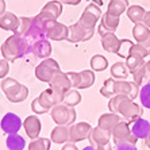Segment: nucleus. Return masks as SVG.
<instances>
[{
	"mask_svg": "<svg viewBox=\"0 0 150 150\" xmlns=\"http://www.w3.org/2000/svg\"><path fill=\"white\" fill-rule=\"evenodd\" d=\"M92 1H93V3H95V4H98L99 7H100L101 4H103V0H92Z\"/></svg>",
	"mask_w": 150,
	"mask_h": 150,
	"instance_id": "obj_53",
	"label": "nucleus"
},
{
	"mask_svg": "<svg viewBox=\"0 0 150 150\" xmlns=\"http://www.w3.org/2000/svg\"><path fill=\"white\" fill-rule=\"evenodd\" d=\"M139 85L135 83H130L127 80H115V79H107L100 89V93L104 98H114L116 95H126L131 100L138 98Z\"/></svg>",
	"mask_w": 150,
	"mask_h": 150,
	"instance_id": "obj_3",
	"label": "nucleus"
},
{
	"mask_svg": "<svg viewBox=\"0 0 150 150\" xmlns=\"http://www.w3.org/2000/svg\"><path fill=\"white\" fill-rule=\"evenodd\" d=\"M119 22H120L119 16H114V15L105 12V14L101 16V23L100 25H103L107 30H110L111 33H115L116 28H118V26H119Z\"/></svg>",
	"mask_w": 150,
	"mask_h": 150,
	"instance_id": "obj_30",
	"label": "nucleus"
},
{
	"mask_svg": "<svg viewBox=\"0 0 150 150\" xmlns=\"http://www.w3.org/2000/svg\"><path fill=\"white\" fill-rule=\"evenodd\" d=\"M101 16H103V15H101L100 7H99L98 4L91 3L85 7L84 12L81 14L80 19H79V23H80L81 26H84L85 28H95L98 21Z\"/></svg>",
	"mask_w": 150,
	"mask_h": 150,
	"instance_id": "obj_10",
	"label": "nucleus"
},
{
	"mask_svg": "<svg viewBox=\"0 0 150 150\" xmlns=\"http://www.w3.org/2000/svg\"><path fill=\"white\" fill-rule=\"evenodd\" d=\"M96 150H112V147L110 146V143H107V145H101V146H96Z\"/></svg>",
	"mask_w": 150,
	"mask_h": 150,
	"instance_id": "obj_48",
	"label": "nucleus"
},
{
	"mask_svg": "<svg viewBox=\"0 0 150 150\" xmlns=\"http://www.w3.org/2000/svg\"><path fill=\"white\" fill-rule=\"evenodd\" d=\"M131 133L134 137H137L138 139H145L150 131V123L142 118H137L131 122H129Z\"/></svg>",
	"mask_w": 150,
	"mask_h": 150,
	"instance_id": "obj_19",
	"label": "nucleus"
},
{
	"mask_svg": "<svg viewBox=\"0 0 150 150\" xmlns=\"http://www.w3.org/2000/svg\"><path fill=\"white\" fill-rule=\"evenodd\" d=\"M30 25H31V18L22 16L21 18V26H19V30H18V33H15V34L23 35L26 31H27V28L30 27Z\"/></svg>",
	"mask_w": 150,
	"mask_h": 150,
	"instance_id": "obj_40",
	"label": "nucleus"
},
{
	"mask_svg": "<svg viewBox=\"0 0 150 150\" xmlns=\"http://www.w3.org/2000/svg\"><path fill=\"white\" fill-rule=\"evenodd\" d=\"M50 142L52 139L47 138H37L33 139L28 145V150H49L50 149Z\"/></svg>",
	"mask_w": 150,
	"mask_h": 150,
	"instance_id": "obj_36",
	"label": "nucleus"
},
{
	"mask_svg": "<svg viewBox=\"0 0 150 150\" xmlns=\"http://www.w3.org/2000/svg\"><path fill=\"white\" fill-rule=\"evenodd\" d=\"M0 50H1V56L6 61L14 62L18 58H22L31 52V45L28 43L23 35L12 34L4 41Z\"/></svg>",
	"mask_w": 150,
	"mask_h": 150,
	"instance_id": "obj_2",
	"label": "nucleus"
},
{
	"mask_svg": "<svg viewBox=\"0 0 150 150\" xmlns=\"http://www.w3.org/2000/svg\"><path fill=\"white\" fill-rule=\"evenodd\" d=\"M8 72H10L8 61H6V59H0V79H6V77L8 76Z\"/></svg>",
	"mask_w": 150,
	"mask_h": 150,
	"instance_id": "obj_42",
	"label": "nucleus"
},
{
	"mask_svg": "<svg viewBox=\"0 0 150 150\" xmlns=\"http://www.w3.org/2000/svg\"><path fill=\"white\" fill-rule=\"evenodd\" d=\"M133 77H134V83L138 84V85H142L143 81L146 83V81H149V79H147V73H146V68H145V65H143L142 68H141L139 70H137L135 73H133Z\"/></svg>",
	"mask_w": 150,
	"mask_h": 150,
	"instance_id": "obj_38",
	"label": "nucleus"
},
{
	"mask_svg": "<svg viewBox=\"0 0 150 150\" xmlns=\"http://www.w3.org/2000/svg\"><path fill=\"white\" fill-rule=\"evenodd\" d=\"M50 22H52V19H49L46 15L39 12L37 16L31 18V25L27 28V31L23 34V37L27 39V42L31 46L37 41L47 39V27H49Z\"/></svg>",
	"mask_w": 150,
	"mask_h": 150,
	"instance_id": "obj_4",
	"label": "nucleus"
},
{
	"mask_svg": "<svg viewBox=\"0 0 150 150\" xmlns=\"http://www.w3.org/2000/svg\"><path fill=\"white\" fill-rule=\"evenodd\" d=\"M126 12H127V18L133 22L134 25H137V23H142L143 16H145V14H146L145 8L141 7V6H130Z\"/></svg>",
	"mask_w": 150,
	"mask_h": 150,
	"instance_id": "obj_26",
	"label": "nucleus"
},
{
	"mask_svg": "<svg viewBox=\"0 0 150 150\" xmlns=\"http://www.w3.org/2000/svg\"><path fill=\"white\" fill-rule=\"evenodd\" d=\"M98 33L101 35V37H103V35H105V34H110L111 31H110V30H107V28H105L103 25H99V27H98Z\"/></svg>",
	"mask_w": 150,
	"mask_h": 150,
	"instance_id": "obj_46",
	"label": "nucleus"
},
{
	"mask_svg": "<svg viewBox=\"0 0 150 150\" xmlns=\"http://www.w3.org/2000/svg\"><path fill=\"white\" fill-rule=\"evenodd\" d=\"M68 77H69V81H70V85L73 89H77L79 85L81 83V76L80 73H77V72H68Z\"/></svg>",
	"mask_w": 150,
	"mask_h": 150,
	"instance_id": "obj_39",
	"label": "nucleus"
},
{
	"mask_svg": "<svg viewBox=\"0 0 150 150\" xmlns=\"http://www.w3.org/2000/svg\"><path fill=\"white\" fill-rule=\"evenodd\" d=\"M80 76H81V83L77 89L91 88L95 84V81H96V76H95L93 70H83V72H80Z\"/></svg>",
	"mask_w": 150,
	"mask_h": 150,
	"instance_id": "obj_31",
	"label": "nucleus"
},
{
	"mask_svg": "<svg viewBox=\"0 0 150 150\" xmlns=\"http://www.w3.org/2000/svg\"><path fill=\"white\" fill-rule=\"evenodd\" d=\"M141 45H142V46H145V47H146V49H147V52L150 53V37H149V38H147L145 42H142Z\"/></svg>",
	"mask_w": 150,
	"mask_h": 150,
	"instance_id": "obj_50",
	"label": "nucleus"
},
{
	"mask_svg": "<svg viewBox=\"0 0 150 150\" xmlns=\"http://www.w3.org/2000/svg\"><path fill=\"white\" fill-rule=\"evenodd\" d=\"M145 68H146V73H147V79H149L150 81V59L147 61L146 64H145Z\"/></svg>",
	"mask_w": 150,
	"mask_h": 150,
	"instance_id": "obj_51",
	"label": "nucleus"
},
{
	"mask_svg": "<svg viewBox=\"0 0 150 150\" xmlns=\"http://www.w3.org/2000/svg\"><path fill=\"white\" fill-rule=\"evenodd\" d=\"M0 87H1V91L6 95V98L11 103H22L28 96V88L23 84L18 83L15 79H11V77L3 79Z\"/></svg>",
	"mask_w": 150,
	"mask_h": 150,
	"instance_id": "obj_6",
	"label": "nucleus"
},
{
	"mask_svg": "<svg viewBox=\"0 0 150 150\" xmlns=\"http://www.w3.org/2000/svg\"><path fill=\"white\" fill-rule=\"evenodd\" d=\"M62 150H79V149H77V146L73 142H67L62 146Z\"/></svg>",
	"mask_w": 150,
	"mask_h": 150,
	"instance_id": "obj_44",
	"label": "nucleus"
},
{
	"mask_svg": "<svg viewBox=\"0 0 150 150\" xmlns=\"http://www.w3.org/2000/svg\"><path fill=\"white\" fill-rule=\"evenodd\" d=\"M95 28H85L81 26L79 22L74 25L69 26V34H68V41L72 43H77V42H85L93 37Z\"/></svg>",
	"mask_w": 150,
	"mask_h": 150,
	"instance_id": "obj_11",
	"label": "nucleus"
},
{
	"mask_svg": "<svg viewBox=\"0 0 150 150\" xmlns=\"http://www.w3.org/2000/svg\"><path fill=\"white\" fill-rule=\"evenodd\" d=\"M80 101H81V95L79 93V91L73 89V88L69 89L67 93L64 95V98H62V103L64 104H67V105H69V107H76Z\"/></svg>",
	"mask_w": 150,
	"mask_h": 150,
	"instance_id": "obj_34",
	"label": "nucleus"
},
{
	"mask_svg": "<svg viewBox=\"0 0 150 150\" xmlns=\"http://www.w3.org/2000/svg\"><path fill=\"white\" fill-rule=\"evenodd\" d=\"M145 145L150 149V131H149V134H147V137L145 138Z\"/></svg>",
	"mask_w": 150,
	"mask_h": 150,
	"instance_id": "obj_52",
	"label": "nucleus"
},
{
	"mask_svg": "<svg viewBox=\"0 0 150 150\" xmlns=\"http://www.w3.org/2000/svg\"><path fill=\"white\" fill-rule=\"evenodd\" d=\"M108 108L111 112L120 115L127 122L141 118L143 114V110L126 95H116V96L111 98L108 101Z\"/></svg>",
	"mask_w": 150,
	"mask_h": 150,
	"instance_id": "obj_1",
	"label": "nucleus"
},
{
	"mask_svg": "<svg viewBox=\"0 0 150 150\" xmlns=\"http://www.w3.org/2000/svg\"><path fill=\"white\" fill-rule=\"evenodd\" d=\"M122 120V118L118 115V114H114V112H110V114H103L100 115L98 120V126L103 130H107L110 133H112V130L118 125L119 122Z\"/></svg>",
	"mask_w": 150,
	"mask_h": 150,
	"instance_id": "obj_23",
	"label": "nucleus"
},
{
	"mask_svg": "<svg viewBox=\"0 0 150 150\" xmlns=\"http://www.w3.org/2000/svg\"><path fill=\"white\" fill-rule=\"evenodd\" d=\"M38 100H39V103L47 110H52L54 105L62 103V98H61L58 93H56L52 88H47V89H45L43 92H41V95L38 96Z\"/></svg>",
	"mask_w": 150,
	"mask_h": 150,
	"instance_id": "obj_20",
	"label": "nucleus"
},
{
	"mask_svg": "<svg viewBox=\"0 0 150 150\" xmlns=\"http://www.w3.org/2000/svg\"><path fill=\"white\" fill-rule=\"evenodd\" d=\"M31 53L38 58H43V59L49 58V56L52 54V43L47 39L37 41L31 46Z\"/></svg>",
	"mask_w": 150,
	"mask_h": 150,
	"instance_id": "obj_22",
	"label": "nucleus"
},
{
	"mask_svg": "<svg viewBox=\"0 0 150 150\" xmlns=\"http://www.w3.org/2000/svg\"><path fill=\"white\" fill-rule=\"evenodd\" d=\"M83 150H96V147H95V146H92V145H91V146H87V147H84Z\"/></svg>",
	"mask_w": 150,
	"mask_h": 150,
	"instance_id": "obj_54",
	"label": "nucleus"
},
{
	"mask_svg": "<svg viewBox=\"0 0 150 150\" xmlns=\"http://www.w3.org/2000/svg\"><path fill=\"white\" fill-rule=\"evenodd\" d=\"M129 7V0H110L107 12L114 15V16H120L123 12L127 11Z\"/></svg>",
	"mask_w": 150,
	"mask_h": 150,
	"instance_id": "obj_25",
	"label": "nucleus"
},
{
	"mask_svg": "<svg viewBox=\"0 0 150 150\" xmlns=\"http://www.w3.org/2000/svg\"><path fill=\"white\" fill-rule=\"evenodd\" d=\"M23 126L21 118L14 114V112H8L3 116L1 122H0V127L6 134H18V131L21 130V127Z\"/></svg>",
	"mask_w": 150,
	"mask_h": 150,
	"instance_id": "obj_14",
	"label": "nucleus"
},
{
	"mask_svg": "<svg viewBox=\"0 0 150 150\" xmlns=\"http://www.w3.org/2000/svg\"><path fill=\"white\" fill-rule=\"evenodd\" d=\"M62 3L59 0H50L45 4V7L41 10V14L46 15V16L52 19V21H57L61 14H62Z\"/></svg>",
	"mask_w": 150,
	"mask_h": 150,
	"instance_id": "obj_21",
	"label": "nucleus"
},
{
	"mask_svg": "<svg viewBox=\"0 0 150 150\" xmlns=\"http://www.w3.org/2000/svg\"><path fill=\"white\" fill-rule=\"evenodd\" d=\"M61 68H59L58 62L53 58H46L43 59L38 67L35 68V76L39 81L43 83H50L52 79L58 73Z\"/></svg>",
	"mask_w": 150,
	"mask_h": 150,
	"instance_id": "obj_8",
	"label": "nucleus"
},
{
	"mask_svg": "<svg viewBox=\"0 0 150 150\" xmlns=\"http://www.w3.org/2000/svg\"><path fill=\"white\" fill-rule=\"evenodd\" d=\"M68 34H69V27L62 23H59L57 21H52L47 27V39L52 41H64L68 39Z\"/></svg>",
	"mask_w": 150,
	"mask_h": 150,
	"instance_id": "obj_15",
	"label": "nucleus"
},
{
	"mask_svg": "<svg viewBox=\"0 0 150 150\" xmlns=\"http://www.w3.org/2000/svg\"><path fill=\"white\" fill-rule=\"evenodd\" d=\"M6 12V1L0 0V15H3Z\"/></svg>",
	"mask_w": 150,
	"mask_h": 150,
	"instance_id": "obj_49",
	"label": "nucleus"
},
{
	"mask_svg": "<svg viewBox=\"0 0 150 150\" xmlns=\"http://www.w3.org/2000/svg\"><path fill=\"white\" fill-rule=\"evenodd\" d=\"M139 100H141V104H142L145 108L150 110V81H146V83L142 85V88H141Z\"/></svg>",
	"mask_w": 150,
	"mask_h": 150,
	"instance_id": "obj_35",
	"label": "nucleus"
},
{
	"mask_svg": "<svg viewBox=\"0 0 150 150\" xmlns=\"http://www.w3.org/2000/svg\"><path fill=\"white\" fill-rule=\"evenodd\" d=\"M134 43L129 39H119L115 33H110L101 37V46L105 52L111 54H118L119 57L127 58L130 56V49Z\"/></svg>",
	"mask_w": 150,
	"mask_h": 150,
	"instance_id": "obj_5",
	"label": "nucleus"
},
{
	"mask_svg": "<svg viewBox=\"0 0 150 150\" xmlns=\"http://www.w3.org/2000/svg\"><path fill=\"white\" fill-rule=\"evenodd\" d=\"M52 119L59 126H72L76 120V110L74 107L59 103L52 108Z\"/></svg>",
	"mask_w": 150,
	"mask_h": 150,
	"instance_id": "obj_7",
	"label": "nucleus"
},
{
	"mask_svg": "<svg viewBox=\"0 0 150 150\" xmlns=\"http://www.w3.org/2000/svg\"><path fill=\"white\" fill-rule=\"evenodd\" d=\"M115 150H138V149H137L135 143L126 142V143H120V145H116Z\"/></svg>",
	"mask_w": 150,
	"mask_h": 150,
	"instance_id": "obj_43",
	"label": "nucleus"
},
{
	"mask_svg": "<svg viewBox=\"0 0 150 150\" xmlns=\"http://www.w3.org/2000/svg\"><path fill=\"white\" fill-rule=\"evenodd\" d=\"M112 139H114L115 145H120V143H126V142L137 143L138 138L133 135L129 122L120 120V122L114 127V130H112Z\"/></svg>",
	"mask_w": 150,
	"mask_h": 150,
	"instance_id": "obj_9",
	"label": "nucleus"
},
{
	"mask_svg": "<svg viewBox=\"0 0 150 150\" xmlns=\"http://www.w3.org/2000/svg\"><path fill=\"white\" fill-rule=\"evenodd\" d=\"M91 125L88 122H79L74 125L69 126V137H70V142H80V141L87 139L89 134H91Z\"/></svg>",
	"mask_w": 150,
	"mask_h": 150,
	"instance_id": "obj_12",
	"label": "nucleus"
},
{
	"mask_svg": "<svg viewBox=\"0 0 150 150\" xmlns=\"http://www.w3.org/2000/svg\"><path fill=\"white\" fill-rule=\"evenodd\" d=\"M133 37L137 41V43H142L150 37V30L147 26H145L143 23H137L134 25L133 28Z\"/></svg>",
	"mask_w": 150,
	"mask_h": 150,
	"instance_id": "obj_28",
	"label": "nucleus"
},
{
	"mask_svg": "<svg viewBox=\"0 0 150 150\" xmlns=\"http://www.w3.org/2000/svg\"><path fill=\"white\" fill-rule=\"evenodd\" d=\"M130 72L126 67V64L123 62H115L111 67V76L115 80H127Z\"/></svg>",
	"mask_w": 150,
	"mask_h": 150,
	"instance_id": "obj_29",
	"label": "nucleus"
},
{
	"mask_svg": "<svg viewBox=\"0 0 150 150\" xmlns=\"http://www.w3.org/2000/svg\"><path fill=\"white\" fill-rule=\"evenodd\" d=\"M50 139H52V142L57 143V145L67 143L68 141L70 139V137H69V126H59V125H57L56 127L52 130Z\"/></svg>",
	"mask_w": 150,
	"mask_h": 150,
	"instance_id": "obj_24",
	"label": "nucleus"
},
{
	"mask_svg": "<svg viewBox=\"0 0 150 150\" xmlns=\"http://www.w3.org/2000/svg\"><path fill=\"white\" fill-rule=\"evenodd\" d=\"M31 110L35 112V114H47V112L50 111V110H47V108H45L43 105L39 103V100H38V98H35L34 100H33V103H31Z\"/></svg>",
	"mask_w": 150,
	"mask_h": 150,
	"instance_id": "obj_41",
	"label": "nucleus"
},
{
	"mask_svg": "<svg viewBox=\"0 0 150 150\" xmlns=\"http://www.w3.org/2000/svg\"><path fill=\"white\" fill-rule=\"evenodd\" d=\"M142 23L150 28V11H146V14H145V16H143V22H142Z\"/></svg>",
	"mask_w": 150,
	"mask_h": 150,
	"instance_id": "obj_47",
	"label": "nucleus"
},
{
	"mask_svg": "<svg viewBox=\"0 0 150 150\" xmlns=\"http://www.w3.org/2000/svg\"><path fill=\"white\" fill-rule=\"evenodd\" d=\"M150 53L147 52V49L145 46H142L141 43H134L130 49V56H137V57H141V58H146L149 56Z\"/></svg>",
	"mask_w": 150,
	"mask_h": 150,
	"instance_id": "obj_37",
	"label": "nucleus"
},
{
	"mask_svg": "<svg viewBox=\"0 0 150 150\" xmlns=\"http://www.w3.org/2000/svg\"><path fill=\"white\" fill-rule=\"evenodd\" d=\"M6 145L10 150H23L26 146V141L19 134H10L6 139Z\"/></svg>",
	"mask_w": 150,
	"mask_h": 150,
	"instance_id": "obj_27",
	"label": "nucleus"
},
{
	"mask_svg": "<svg viewBox=\"0 0 150 150\" xmlns=\"http://www.w3.org/2000/svg\"><path fill=\"white\" fill-rule=\"evenodd\" d=\"M112 137V133L107 131V130H103L100 127H95V129L91 130V134L88 137V139L91 142L92 146H101V145H107L110 143V139Z\"/></svg>",
	"mask_w": 150,
	"mask_h": 150,
	"instance_id": "obj_18",
	"label": "nucleus"
},
{
	"mask_svg": "<svg viewBox=\"0 0 150 150\" xmlns=\"http://www.w3.org/2000/svg\"><path fill=\"white\" fill-rule=\"evenodd\" d=\"M145 64H146L145 58H141V57L137 56H129L126 58V67H127V69H129V72L131 74L135 73L137 70H139Z\"/></svg>",
	"mask_w": 150,
	"mask_h": 150,
	"instance_id": "obj_32",
	"label": "nucleus"
},
{
	"mask_svg": "<svg viewBox=\"0 0 150 150\" xmlns=\"http://www.w3.org/2000/svg\"><path fill=\"white\" fill-rule=\"evenodd\" d=\"M21 26V18H18L14 12H4L3 15H0V28H3L6 31H12L18 33Z\"/></svg>",
	"mask_w": 150,
	"mask_h": 150,
	"instance_id": "obj_17",
	"label": "nucleus"
},
{
	"mask_svg": "<svg viewBox=\"0 0 150 150\" xmlns=\"http://www.w3.org/2000/svg\"><path fill=\"white\" fill-rule=\"evenodd\" d=\"M89 64H91L92 70H95V72H103V70H105L107 67H108V59L105 58L104 56H101V54H95L91 58V62Z\"/></svg>",
	"mask_w": 150,
	"mask_h": 150,
	"instance_id": "obj_33",
	"label": "nucleus"
},
{
	"mask_svg": "<svg viewBox=\"0 0 150 150\" xmlns=\"http://www.w3.org/2000/svg\"><path fill=\"white\" fill-rule=\"evenodd\" d=\"M62 4H68V6H77L81 3V0H59Z\"/></svg>",
	"mask_w": 150,
	"mask_h": 150,
	"instance_id": "obj_45",
	"label": "nucleus"
},
{
	"mask_svg": "<svg viewBox=\"0 0 150 150\" xmlns=\"http://www.w3.org/2000/svg\"><path fill=\"white\" fill-rule=\"evenodd\" d=\"M23 127L26 130V134L30 139H37L41 134V130H42V123H41V119L38 116L35 115H30L25 119L23 122Z\"/></svg>",
	"mask_w": 150,
	"mask_h": 150,
	"instance_id": "obj_16",
	"label": "nucleus"
},
{
	"mask_svg": "<svg viewBox=\"0 0 150 150\" xmlns=\"http://www.w3.org/2000/svg\"><path fill=\"white\" fill-rule=\"evenodd\" d=\"M49 87L52 88L56 93H58L61 98H64V95L67 93L69 89H72V85H70L68 74L61 72V70L52 79V81L49 83Z\"/></svg>",
	"mask_w": 150,
	"mask_h": 150,
	"instance_id": "obj_13",
	"label": "nucleus"
}]
</instances>
